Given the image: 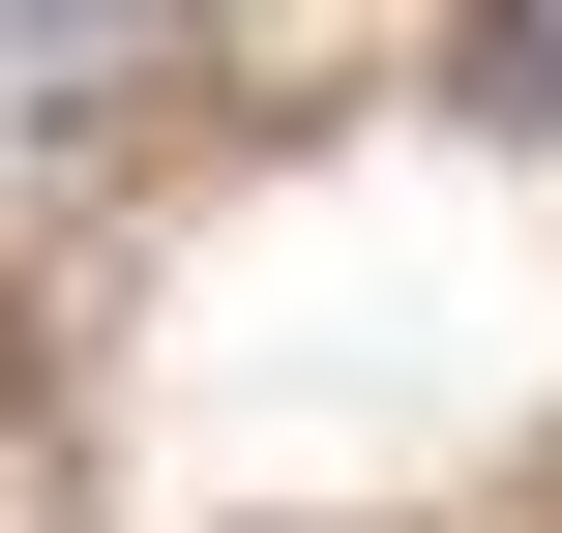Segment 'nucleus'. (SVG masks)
<instances>
[{
	"mask_svg": "<svg viewBox=\"0 0 562 533\" xmlns=\"http://www.w3.org/2000/svg\"><path fill=\"white\" fill-rule=\"evenodd\" d=\"M178 30H207V0H0V89L59 119V89H119V59H178Z\"/></svg>",
	"mask_w": 562,
	"mask_h": 533,
	"instance_id": "f257e3e1",
	"label": "nucleus"
}]
</instances>
